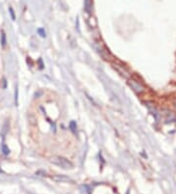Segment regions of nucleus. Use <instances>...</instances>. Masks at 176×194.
I'll list each match as a JSON object with an SVG mask.
<instances>
[{
  "mask_svg": "<svg viewBox=\"0 0 176 194\" xmlns=\"http://www.w3.org/2000/svg\"><path fill=\"white\" fill-rule=\"evenodd\" d=\"M37 31L40 33V35H41L42 37H45V36H46V34H45V31L43 30V29H38Z\"/></svg>",
  "mask_w": 176,
  "mask_h": 194,
  "instance_id": "6e6552de",
  "label": "nucleus"
},
{
  "mask_svg": "<svg viewBox=\"0 0 176 194\" xmlns=\"http://www.w3.org/2000/svg\"><path fill=\"white\" fill-rule=\"evenodd\" d=\"M9 13H10V15H11L12 20H13V21H15V20H16V16H15V13H14L13 9L11 8V7H10V8H9Z\"/></svg>",
  "mask_w": 176,
  "mask_h": 194,
  "instance_id": "423d86ee",
  "label": "nucleus"
},
{
  "mask_svg": "<svg viewBox=\"0 0 176 194\" xmlns=\"http://www.w3.org/2000/svg\"><path fill=\"white\" fill-rule=\"evenodd\" d=\"M51 163L54 164L58 167H61L65 170H68V169H72L73 167L72 163L70 161H69L67 158L61 157V156H54L51 159Z\"/></svg>",
  "mask_w": 176,
  "mask_h": 194,
  "instance_id": "f257e3e1",
  "label": "nucleus"
},
{
  "mask_svg": "<svg viewBox=\"0 0 176 194\" xmlns=\"http://www.w3.org/2000/svg\"><path fill=\"white\" fill-rule=\"evenodd\" d=\"M53 179H55L57 181H72V179L70 178H67L65 175H55L53 176Z\"/></svg>",
  "mask_w": 176,
  "mask_h": 194,
  "instance_id": "20e7f679",
  "label": "nucleus"
},
{
  "mask_svg": "<svg viewBox=\"0 0 176 194\" xmlns=\"http://www.w3.org/2000/svg\"><path fill=\"white\" fill-rule=\"evenodd\" d=\"M84 9L87 13L91 12V9H92V0H85L84 1Z\"/></svg>",
  "mask_w": 176,
  "mask_h": 194,
  "instance_id": "7ed1b4c3",
  "label": "nucleus"
},
{
  "mask_svg": "<svg viewBox=\"0 0 176 194\" xmlns=\"http://www.w3.org/2000/svg\"><path fill=\"white\" fill-rule=\"evenodd\" d=\"M2 149H3V153H4L5 155H8L9 154V149H8V147H7L6 145H3L2 146Z\"/></svg>",
  "mask_w": 176,
  "mask_h": 194,
  "instance_id": "0eeeda50",
  "label": "nucleus"
},
{
  "mask_svg": "<svg viewBox=\"0 0 176 194\" xmlns=\"http://www.w3.org/2000/svg\"><path fill=\"white\" fill-rule=\"evenodd\" d=\"M129 85L131 86L133 88V90H135L136 92H142V91L144 90L143 89V86L141 85L140 83H136L135 80H129Z\"/></svg>",
  "mask_w": 176,
  "mask_h": 194,
  "instance_id": "f03ea898",
  "label": "nucleus"
},
{
  "mask_svg": "<svg viewBox=\"0 0 176 194\" xmlns=\"http://www.w3.org/2000/svg\"><path fill=\"white\" fill-rule=\"evenodd\" d=\"M5 43H6V38H5V33H1V45L3 47L5 46Z\"/></svg>",
  "mask_w": 176,
  "mask_h": 194,
  "instance_id": "39448f33",
  "label": "nucleus"
}]
</instances>
